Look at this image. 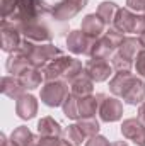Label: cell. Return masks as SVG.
I'll return each mask as SVG.
<instances>
[{"label":"cell","instance_id":"6da1fadb","mask_svg":"<svg viewBox=\"0 0 145 146\" xmlns=\"http://www.w3.org/2000/svg\"><path fill=\"white\" fill-rule=\"evenodd\" d=\"M44 78L48 82L63 78L67 82H73L77 76H80L82 73V65L80 61L73 60L70 56H60L56 60H53L50 65L44 66Z\"/></svg>","mask_w":145,"mask_h":146},{"label":"cell","instance_id":"7a4b0ae2","mask_svg":"<svg viewBox=\"0 0 145 146\" xmlns=\"http://www.w3.org/2000/svg\"><path fill=\"white\" fill-rule=\"evenodd\" d=\"M114 27L119 33H145V15H135L128 9H118Z\"/></svg>","mask_w":145,"mask_h":146},{"label":"cell","instance_id":"3957f363","mask_svg":"<svg viewBox=\"0 0 145 146\" xmlns=\"http://www.w3.org/2000/svg\"><path fill=\"white\" fill-rule=\"evenodd\" d=\"M67 97H68V88L63 82L53 80V82H48L41 88V100L50 107L62 106Z\"/></svg>","mask_w":145,"mask_h":146},{"label":"cell","instance_id":"277c9868","mask_svg":"<svg viewBox=\"0 0 145 146\" xmlns=\"http://www.w3.org/2000/svg\"><path fill=\"white\" fill-rule=\"evenodd\" d=\"M121 133L138 146H145V124L140 119H126L121 126Z\"/></svg>","mask_w":145,"mask_h":146},{"label":"cell","instance_id":"5b68a950","mask_svg":"<svg viewBox=\"0 0 145 146\" xmlns=\"http://www.w3.org/2000/svg\"><path fill=\"white\" fill-rule=\"evenodd\" d=\"M85 75L91 78V80H96V82H103V80H108L109 75H111V66L106 60L103 58H92L87 65H85Z\"/></svg>","mask_w":145,"mask_h":146},{"label":"cell","instance_id":"8992f818","mask_svg":"<svg viewBox=\"0 0 145 146\" xmlns=\"http://www.w3.org/2000/svg\"><path fill=\"white\" fill-rule=\"evenodd\" d=\"M85 3H87V0H62V2L53 9V14H55V17H58L60 21H65V19L73 17L80 9H84Z\"/></svg>","mask_w":145,"mask_h":146},{"label":"cell","instance_id":"52a82bcc","mask_svg":"<svg viewBox=\"0 0 145 146\" xmlns=\"http://www.w3.org/2000/svg\"><path fill=\"white\" fill-rule=\"evenodd\" d=\"M68 49L80 54V53H89L91 46H92V37H89L87 34H84L82 31H73L72 34L67 39Z\"/></svg>","mask_w":145,"mask_h":146},{"label":"cell","instance_id":"ba28073f","mask_svg":"<svg viewBox=\"0 0 145 146\" xmlns=\"http://www.w3.org/2000/svg\"><path fill=\"white\" fill-rule=\"evenodd\" d=\"M99 114H101V119L106 121V122H113V121H118L123 114V106L119 100L116 99H106L103 104H101V109H99Z\"/></svg>","mask_w":145,"mask_h":146},{"label":"cell","instance_id":"9c48e42d","mask_svg":"<svg viewBox=\"0 0 145 146\" xmlns=\"http://www.w3.org/2000/svg\"><path fill=\"white\" fill-rule=\"evenodd\" d=\"M133 80H135V76H133L130 72H118L116 75H114V78L111 80L109 88H111V92H113L114 95L123 97V94L126 92V88L132 85Z\"/></svg>","mask_w":145,"mask_h":146},{"label":"cell","instance_id":"30bf717a","mask_svg":"<svg viewBox=\"0 0 145 146\" xmlns=\"http://www.w3.org/2000/svg\"><path fill=\"white\" fill-rule=\"evenodd\" d=\"M104 26H106V22H104L99 15L91 14V15H87V17L84 19V22H82V33L87 34L89 37H92V39H96V37L103 33Z\"/></svg>","mask_w":145,"mask_h":146},{"label":"cell","instance_id":"8fae6325","mask_svg":"<svg viewBox=\"0 0 145 146\" xmlns=\"http://www.w3.org/2000/svg\"><path fill=\"white\" fill-rule=\"evenodd\" d=\"M144 99H145V83L135 76V80L132 82V85L123 94V100H126L128 104L135 106V104H140Z\"/></svg>","mask_w":145,"mask_h":146},{"label":"cell","instance_id":"7c38bea8","mask_svg":"<svg viewBox=\"0 0 145 146\" xmlns=\"http://www.w3.org/2000/svg\"><path fill=\"white\" fill-rule=\"evenodd\" d=\"M17 114L19 117L22 119H31L38 110V104H36V99L33 95H21L19 100H17Z\"/></svg>","mask_w":145,"mask_h":146},{"label":"cell","instance_id":"4fadbf2b","mask_svg":"<svg viewBox=\"0 0 145 146\" xmlns=\"http://www.w3.org/2000/svg\"><path fill=\"white\" fill-rule=\"evenodd\" d=\"M19 46H21V42H19L17 31L14 29V26L9 29L7 21H3L2 22V48L5 51H12V49H17Z\"/></svg>","mask_w":145,"mask_h":146},{"label":"cell","instance_id":"5bb4252c","mask_svg":"<svg viewBox=\"0 0 145 146\" xmlns=\"http://www.w3.org/2000/svg\"><path fill=\"white\" fill-rule=\"evenodd\" d=\"M114 46H118V44H114L108 36L99 37L97 41H94V42H92L89 54H91L92 58H103V60H104L109 53L113 51V48H114Z\"/></svg>","mask_w":145,"mask_h":146},{"label":"cell","instance_id":"9a60e30c","mask_svg":"<svg viewBox=\"0 0 145 146\" xmlns=\"http://www.w3.org/2000/svg\"><path fill=\"white\" fill-rule=\"evenodd\" d=\"M92 92V80L85 75H80L77 76L72 82V95H75L77 99H84V97H89Z\"/></svg>","mask_w":145,"mask_h":146},{"label":"cell","instance_id":"2e32d148","mask_svg":"<svg viewBox=\"0 0 145 146\" xmlns=\"http://www.w3.org/2000/svg\"><path fill=\"white\" fill-rule=\"evenodd\" d=\"M38 133L44 138H60L62 134V127L56 121H53L51 117H43L38 124Z\"/></svg>","mask_w":145,"mask_h":146},{"label":"cell","instance_id":"e0dca14e","mask_svg":"<svg viewBox=\"0 0 145 146\" xmlns=\"http://www.w3.org/2000/svg\"><path fill=\"white\" fill-rule=\"evenodd\" d=\"M19 29L24 33V36L28 39H34V41H50V34L44 27H41L39 24L34 22H28V24H22L19 26Z\"/></svg>","mask_w":145,"mask_h":146},{"label":"cell","instance_id":"ac0fdd59","mask_svg":"<svg viewBox=\"0 0 145 146\" xmlns=\"http://www.w3.org/2000/svg\"><path fill=\"white\" fill-rule=\"evenodd\" d=\"M19 83L24 88L33 90V88L39 87V83H41V73L38 72V68H26L19 75Z\"/></svg>","mask_w":145,"mask_h":146},{"label":"cell","instance_id":"d6986e66","mask_svg":"<svg viewBox=\"0 0 145 146\" xmlns=\"http://www.w3.org/2000/svg\"><path fill=\"white\" fill-rule=\"evenodd\" d=\"M10 143L15 145V146H38L36 143H34V136H33V134L29 133V129L24 127V126L17 127V129L12 133Z\"/></svg>","mask_w":145,"mask_h":146},{"label":"cell","instance_id":"ffe728a7","mask_svg":"<svg viewBox=\"0 0 145 146\" xmlns=\"http://www.w3.org/2000/svg\"><path fill=\"white\" fill-rule=\"evenodd\" d=\"M140 39H135V37H123L121 44H119V53L130 60H133V56L137 54L138 48H140Z\"/></svg>","mask_w":145,"mask_h":146},{"label":"cell","instance_id":"44dd1931","mask_svg":"<svg viewBox=\"0 0 145 146\" xmlns=\"http://www.w3.org/2000/svg\"><path fill=\"white\" fill-rule=\"evenodd\" d=\"M97 109V100L94 97H84L79 100V110H80V117H94Z\"/></svg>","mask_w":145,"mask_h":146},{"label":"cell","instance_id":"7402d4cb","mask_svg":"<svg viewBox=\"0 0 145 146\" xmlns=\"http://www.w3.org/2000/svg\"><path fill=\"white\" fill-rule=\"evenodd\" d=\"M22 88L24 87L19 83V80L17 82L14 78H3L2 80V92L5 95H9V97H19V94H21Z\"/></svg>","mask_w":145,"mask_h":146},{"label":"cell","instance_id":"603a6c76","mask_svg":"<svg viewBox=\"0 0 145 146\" xmlns=\"http://www.w3.org/2000/svg\"><path fill=\"white\" fill-rule=\"evenodd\" d=\"M63 112L67 117L70 119H79L80 117V110H79V100L75 95H68L63 102Z\"/></svg>","mask_w":145,"mask_h":146},{"label":"cell","instance_id":"cb8c5ba5","mask_svg":"<svg viewBox=\"0 0 145 146\" xmlns=\"http://www.w3.org/2000/svg\"><path fill=\"white\" fill-rule=\"evenodd\" d=\"M116 12H118V9H116V5H114L113 2H103V3L99 5V9H97V15H99L106 24H109V22L114 19Z\"/></svg>","mask_w":145,"mask_h":146},{"label":"cell","instance_id":"d4e9b609","mask_svg":"<svg viewBox=\"0 0 145 146\" xmlns=\"http://www.w3.org/2000/svg\"><path fill=\"white\" fill-rule=\"evenodd\" d=\"M79 126H80V129L84 131V134L89 136V138L96 136L97 131H99V124H97V121H96L94 117H82V119L79 121Z\"/></svg>","mask_w":145,"mask_h":146},{"label":"cell","instance_id":"484cf974","mask_svg":"<svg viewBox=\"0 0 145 146\" xmlns=\"http://www.w3.org/2000/svg\"><path fill=\"white\" fill-rule=\"evenodd\" d=\"M67 134H68V141H70L72 145H75V146L82 145V141L85 139V134H84V131L80 129L79 124H72V126H68Z\"/></svg>","mask_w":145,"mask_h":146},{"label":"cell","instance_id":"4316f807","mask_svg":"<svg viewBox=\"0 0 145 146\" xmlns=\"http://www.w3.org/2000/svg\"><path fill=\"white\" fill-rule=\"evenodd\" d=\"M113 66H114L118 72H130V68H132V60L126 58V56H123L121 53H116V54L113 56Z\"/></svg>","mask_w":145,"mask_h":146},{"label":"cell","instance_id":"83f0119b","mask_svg":"<svg viewBox=\"0 0 145 146\" xmlns=\"http://www.w3.org/2000/svg\"><path fill=\"white\" fill-rule=\"evenodd\" d=\"M135 65H137V72L140 73L142 76H145V49L137 54V63Z\"/></svg>","mask_w":145,"mask_h":146},{"label":"cell","instance_id":"f1b7e54d","mask_svg":"<svg viewBox=\"0 0 145 146\" xmlns=\"http://www.w3.org/2000/svg\"><path fill=\"white\" fill-rule=\"evenodd\" d=\"M85 146H109V143H108V139L103 138V136H92L85 143Z\"/></svg>","mask_w":145,"mask_h":146},{"label":"cell","instance_id":"f546056e","mask_svg":"<svg viewBox=\"0 0 145 146\" xmlns=\"http://www.w3.org/2000/svg\"><path fill=\"white\" fill-rule=\"evenodd\" d=\"M126 5L132 10H138V12L145 10V0H126Z\"/></svg>","mask_w":145,"mask_h":146},{"label":"cell","instance_id":"4dcf8cb0","mask_svg":"<svg viewBox=\"0 0 145 146\" xmlns=\"http://www.w3.org/2000/svg\"><path fill=\"white\" fill-rule=\"evenodd\" d=\"M38 146H62V141L58 138H43Z\"/></svg>","mask_w":145,"mask_h":146},{"label":"cell","instance_id":"1f68e13d","mask_svg":"<svg viewBox=\"0 0 145 146\" xmlns=\"http://www.w3.org/2000/svg\"><path fill=\"white\" fill-rule=\"evenodd\" d=\"M138 119L145 124V102L140 106V110H138Z\"/></svg>","mask_w":145,"mask_h":146},{"label":"cell","instance_id":"d6a6232c","mask_svg":"<svg viewBox=\"0 0 145 146\" xmlns=\"http://www.w3.org/2000/svg\"><path fill=\"white\" fill-rule=\"evenodd\" d=\"M140 44L145 48V33H142V34H140Z\"/></svg>","mask_w":145,"mask_h":146},{"label":"cell","instance_id":"836d02e7","mask_svg":"<svg viewBox=\"0 0 145 146\" xmlns=\"http://www.w3.org/2000/svg\"><path fill=\"white\" fill-rule=\"evenodd\" d=\"M109 146H126V143L125 141H118V143H113V145H109Z\"/></svg>","mask_w":145,"mask_h":146},{"label":"cell","instance_id":"e575fe53","mask_svg":"<svg viewBox=\"0 0 145 146\" xmlns=\"http://www.w3.org/2000/svg\"><path fill=\"white\" fill-rule=\"evenodd\" d=\"M2 146H15V145H7V141L3 139V143H2Z\"/></svg>","mask_w":145,"mask_h":146},{"label":"cell","instance_id":"d590c367","mask_svg":"<svg viewBox=\"0 0 145 146\" xmlns=\"http://www.w3.org/2000/svg\"><path fill=\"white\" fill-rule=\"evenodd\" d=\"M62 146H70V145H68L67 141H62Z\"/></svg>","mask_w":145,"mask_h":146}]
</instances>
